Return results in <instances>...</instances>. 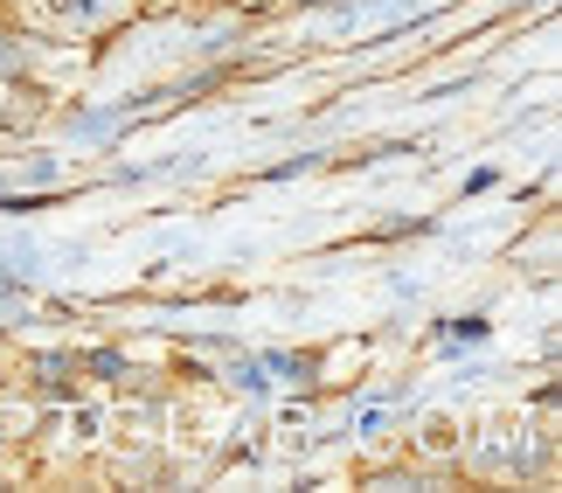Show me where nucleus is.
Returning <instances> with one entry per match:
<instances>
[{
  "instance_id": "nucleus-1",
  "label": "nucleus",
  "mask_w": 562,
  "mask_h": 493,
  "mask_svg": "<svg viewBox=\"0 0 562 493\" xmlns=\"http://www.w3.org/2000/svg\"><path fill=\"white\" fill-rule=\"evenodd\" d=\"M35 376H42V390H63V382H70V361H63V355H42Z\"/></svg>"
},
{
  "instance_id": "nucleus-2",
  "label": "nucleus",
  "mask_w": 562,
  "mask_h": 493,
  "mask_svg": "<svg viewBox=\"0 0 562 493\" xmlns=\"http://www.w3.org/2000/svg\"><path fill=\"white\" fill-rule=\"evenodd\" d=\"M63 14H70V21H104V14H112V0H63Z\"/></svg>"
},
{
  "instance_id": "nucleus-3",
  "label": "nucleus",
  "mask_w": 562,
  "mask_h": 493,
  "mask_svg": "<svg viewBox=\"0 0 562 493\" xmlns=\"http://www.w3.org/2000/svg\"><path fill=\"white\" fill-rule=\"evenodd\" d=\"M0 70H21V42L14 35H0Z\"/></svg>"
}]
</instances>
